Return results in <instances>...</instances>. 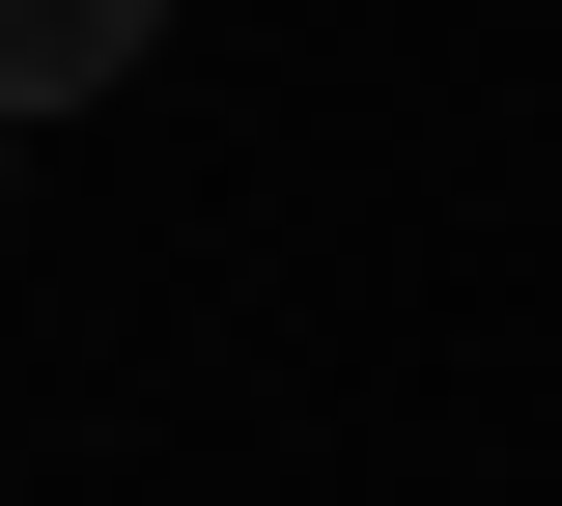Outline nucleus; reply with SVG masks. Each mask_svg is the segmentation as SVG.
<instances>
[{"label": "nucleus", "instance_id": "obj_1", "mask_svg": "<svg viewBox=\"0 0 562 506\" xmlns=\"http://www.w3.org/2000/svg\"><path fill=\"white\" fill-rule=\"evenodd\" d=\"M140 57H169V0H0V113H85Z\"/></svg>", "mask_w": 562, "mask_h": 506}, {"label": "nucleus", "instance_id": "obj_2", "mask_svg": "<svg viewBox=\"0 0 562 506\" xmlns=\"http://www.w3.org/2000/svg\"><path fill=\"white\" fill-rule=\"evenodd\" d=\"M0 142H29V113H0Z\"/></svg>", "mask_w": 562, "mask_h": 506}]
</instances>
